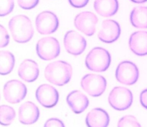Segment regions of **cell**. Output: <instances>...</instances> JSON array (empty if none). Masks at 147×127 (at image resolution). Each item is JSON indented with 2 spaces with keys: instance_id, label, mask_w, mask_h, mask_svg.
Instances as JSON below:
<instances>
[{
  "instance_id": "3957f363",
  "label": "cell",
  "mask_w": 147,
  "mask_h": 127,
  "mask_svg": "<svg viewBox=\"0 0 147 127\" xmlns=\"http://www.w3.org/2000/svg\"><path fill=\"white\" fill-rule=\"evenodd\" d=\"M111 62L109 52L105 48L96 47L92 49L86 58V66L89 70L96 72H105Z\"/></svg>"
},
{
  "instance_id": "ac0fdd59",
  "label": "cell",
  "mask_w": 147,
  "mask_h": 127,
  "mask_svg": "<svg viewBox=\"0 0 147 127\" xmlns=\"http://www.w3.org/2000/svg\"><path fill=\"white\" fill-rule=\"evenodd\" d=\"M110 118L105 110L94 108L87 114L86 124L89 127H106L109 126Z\"/></svg>"
},
{
  "instance_id": "7c38bea8",
  "label": "cell",
  "mask_w": 147,
  "mask_h": 127,
  "mask_svg": "<svg viewBox=\"0 0 147 127\" xmlns=\"http://www.w3.org/2000/svg\"><path fill=\"white\" fill-rule=\"evenodd\" d=\"M36 98L42 106L50 108L57 105L59 93L54 87L47 84L40 85L36 90Z\"/></svg>"
},
{
  "instance_id": "277c9868",
  "label": "cell",
  "mask_w": 147,
  "mask_h": 127,
  "mask_svg": "<svg viewBox=\"0 0 147 127\" xmlns=\"http://www.w3.org/2000/svg\"><path fill=\"white\" fill-rule=\"evenodd\" d=\"M109 102L115 110L125 111L132 105L133 94L128 88L116 87L109 94Z\"/></svg>"
},
{
  "instance_id": "6da1fadb",
  "label": "cell",
  "mask_w": 147,
  "mask_h": 127,
  "mask_svg": "<svg viewBox=\"0 0 147 127\" xmlns=\"http://www.w3.org/2000/svg\"><path fill=\"white\" fill-rule=\"evenodd\" d=\"M9 28L13 39L17 43H27L32 38L34 35L31 20L23 14L13 17L9 22Z\"/></svg>"
},
{
  "instance_id": "d6986e66",
  "label": "cell",
  "mask_w": 147,
  "mask_h": 127,
  "mask_svg": "<svg viewBox=\"0 0 147 127\" xmlns=\"http://www.w3.org/2000/svg\"><path fill=\"white\" fill-rule=\"evenodd\" d=\"M94 9L98 14L103 17H111L119 10V1L118 0H95Z\"/></svg>"
},
{
  "instance_id": "7a4b0ae2",
  "label": "cell",
  "mask_w": 147,
  "mask_h": 127,
  "mask_svg": "<svg viewBox=\"0 0 147 127\" xmlns=\"http://www.w3.org/2000/svg\"><path fill=\"white\" fill-rule=\"evenodd\" d=\"M73 69L70 64L56 61L49 64L45 70V76L48 82L57 86H63L70 82Z\"/></svg>"
},
{
  "instance_id": "9c48e42d",
  "label": "cell",
  "mask_w": 147,
  "mask_h": 127,
  "mask_svg": "<svg viewBox=\"0 0 147 127\" xmlns=\"http://www.w3.org/2000/svg\"><path fill=\"white\" fill-rule=\"evenodd\" d=\"M35 25L38 33L42 35H49L57 30L59 20L57 15L53 12L44 11L37 16Z\"/></svg>"
},
{
  "instance_id": "83f0119b",
  "label": "cell",
  "mask_w": 147,
  "mask_h": 127,
  "mask_svg": "<svg viewBox=\"0 0 147 127\" xmlns=\"http://www.w3.org/2000/svg\"><path fill=\"white\" fill-rule=\"evenodd\" d=\"M70 5L76 8H82L87 5L89 0H68Z\"/></svg>"
},
{
  "instance_id": "4dcf8cb0",
  "label": "cell",
  "mask_w": 147,
  "mask_h": 127,
  "mask_svg": "<svg viewBox=\"0 0 147 127\" xmlns=\"http://www.w3.org/2000/svg\"><path fill=\"white\" fill-rule=\"evenodd\" d=\"M0 98H1V95H0Z\"/></svg>"
},
{
  "instance_id": "5b68a950",
  "label": "cell",
  "mask_w": 147,
  "mask_h": 127,
  "mask_svg": "<svg viewBox=\"0 0 147 127\" xmlns=\"http://www.w3.org/2000/svg\"><path fill=\"white\" fill-rule=\"evenodd\" d=\"M36 51L39 57L42 60H52L60 54V43L55 38H42L37 42Z\"/></svg>"
},
{
  "instance_id": "44dd1931",
  "label": "cell",
  "mask_w": 147,
  "mask_h": 127,
  "mask_svg": "<svg viewBox=\"0 0 147 127\" xmlns=\"http://www.w3.org/2000/svg\"><path fill=\"white\" fill-rule=\"evenodd\" d=\"M15 64L14 56L8 51H0V75H7L13 70Z\"/></svg>"
},
{
  "instance_id": "603a6c76",
  "label": "cell",
  "mask_w": 147,
  "mask_h": 127,
  "mask_svg": "<svg viewBox=\"0 0 147 127\" xmlns=\"http://www.w3.org/2000/svg\"><path fill=\"white\" fill-rule=\"evenodd\" d=\"M14 0H0V17L8 15L14 10Z\"/></svg>"
},
{
  "instance_id": "d4e9b609",
  "label": "cell",
  "mask_w": 147,
  "mask_h": 127,
  "mask_svg": "<svg viewBox=\"0 0 147 127\" xmlns=\"http://www.w3.org/2000/svg\"><path fill=\"white\" fill-rule=\"evenodd\" d=\"M9 43V36L7 29L0 25V48H4L8 46Z\"/></svg>"
},
{
  "instance_id": "484cf974",
  "label": "cell",
  "mask_w": 147,
  "mask_h": 127,
  "mask_svg": "<svg viewBox=\"0 0 147 127\" xmlns=\"http://www.w3.org/2000/svg\"><path fill=\"white\" fill-rule=\"evenodd\" d=\"M40 0H17L18 5L24 10H32L38 4Z\"/></svg>"
},
{
  "instance_id": "5bb4252c",
  "label": "cell",
  "mask_w": 147,
  "mask_h": 127,
  "mask_svg": "<svg viewBox=\"0 0 147 127\" xmlns=\"http://www.w3.org/2000/svg\"><path fill=\"white\" fill-rule=\"evenodd\" d=\"M40 117V110L32 102L27 101L22 104L19 108V120L23 124H32Z\"/></svg>"
},
{
  "instance_id": "f1b7e54d",
  "label": "cell",
  "mask_w": 147,
  "mask_h": 127,
  "mask_svg": "<svg viewBox=\"0 0 147 127\" xmlns=\"http://www.w3.org/2000/svg\"><path fill=\"white\" fill-rule=\"evenodd\" d=\"M140 102L142 106L147 109V89L141 92Z\"/></svg>"
},
{
  "instance_id": "8992f818",
  "label": "cell",
  "mask_w": 147,
  "mask_h": 127,
  "mask_svg": "<svg viewBox=\"0 0 147 127\" xmlns=\"http://www.w3.org/2000/svg\"><path fill=\"white\" fill-rule=\"evenodd\" d=\"M106 79L101 75L88 74L81 79L82 88L92 97L100 96L106 90Z\"/></svg>"
},
{
  "instance_id": "4fadbf2b",
  "label": "cell",
  "mask_w": 147,
  "mask_h": 127,
  "mask_svg": "<svg viewBox=\"0 0 147 127\" xmlns=\"http://www.w3.org/2000/svg\"><path fill=\"white\" fill-rule=\"evenodd\" d=\"M121 35L120 25L113 20H104L98 37L99 40L106 43H111L119 39Z\"/></svg>"
},
{
  "instance_id": "8fae6325",
  "label": "cell",
  "mask_w": 147,
  "mask_h": 127,
  "mask_svg": "<svg viewBox=\"0 0 147 127\" xmlns=\"http://www.w3.org/2000/svg\"><path fill=\"white\" fill-rule=\"evenodd\" d=\"M98 18L91 12H83L76 17L74 20L75 27L88 36L94 35L96 26Z\"/></svg>"
},
{
  "instance_id": "ba28073f",
  "label": "cell",
  "mask_w": 147,
  "mask_h": 127,
  "mask_svg": "<svg viewBox=\"0 0 147 127\" xmlns=\"http://www.w3.org/2000/svg\"><path fill=\"white\" fill-rule=\"evenodd\" d=\"M27 92V89L25 85L17 79L8 81L3 89L4 99L11 104L21 102L26 97Z\"/></svg>"
},
{
  "instance_id": "e0dca14e",
  "label": "cell",
  "mask_w": 147,
  "mask_h": 127,
  "mask_svg": "<svg viewBox=\"0 0 147 127\" xmlns=\"http://www.w3.org/2000/svg\"><path fill=\"white\" fill-rule=\"evenodd\" d=\"M67 104L75 113H81L89 105L88 98L79 90L70 92L66 98Z\"/></svg>"
},
{
  "instance_id": "ffe728a7",
  "label": "cell",
  "mask_w": 147,
  "mask_h": 127,
  "mask_svg": "<svg viewBox=\"0 0 147 127\" xmlns=\"http://www.w3.org/2000/svg\"><path fill=\"white\" fill-rule=\"evenodd\" d=\"M132 25L141 29L147 28V7H137L133 9L130 14Z\"/></svg>"
},
{
  "instance_id": "7402d4cb",
  "label": "cell",
  "mask_w": 147,
  "mask_h": 127,
  "mask_svg": "<svg viewBox=\"0 0 147 127\" xmlns=\"http://www.w3.org/2000/svg\"><path fill=\"white\" fill-rule=\"evenodd\" d=\"M16 116L14 108L7 105L0 106V124L3 126H9L13 122Z\"/></svg>"
},
{
  "instance_id": "30bf717a",
  "label": "cell",
  "mask_w": 147,
  "mask_h": 127,
  "mask_svg": "<svg viewBox=\"0 0 147 127\" xmlns=\"http://www.w3.org/2000/svg\"><path fill=\"white\" fill-rule=\"evenodd\" d=\"M64 46L69 53L78 56L86 50L87 43L85 38L74 30L67 32L64 37Z\"/></svg>"
},
{
  "instance_id": "9a60e30c",
  "label": "cell",
  "mask_w": 147,
  "mask_h": 127,
  "mask_svg": "<svg viewBox=\"0 0 147 127\" xmlns=\"http://www.w3.org/2000/svg\"><path fill=\"white\" fill-rule=\"evenodd\" d=\"M129 48L137 56L147 55V31H136L129 38Z\"/></svg>"
},
{
  "instance_id": "4316f807",
  "label": "cell",
  "mask_w": 147,
  "mask_h": 127,
  "mask_svg": "<svg viewBox=\"0 0 147 127\" xmlns=\"http://www.w3.org/2000/svg\"><path fill=\"white\" fill-rule=\"evenodd\" d=\"M45 126L46 127H63L65 126V124H63V121H60V119L57 118H50V119L47 120L46 123L45 124Z\"/></svg>"
},
{
  "instance_id": "cb8c5ba5",
  "label": "cell",
  "mask_w": 147,
  "mask_h": 127,
  "mask_svg": "<svg viewBox=\"0 0 147 127\" xmlns=\"http://www.w3.org/2000/svg\"><path fill=\"white\" fill-rule=\"evenodd\" d=\"M119 127L126 126H141V124L137 121L136 118L133 115H126L119 120L118 123Z\"/></svg>"
},
{
  "instance_id": "f546056e",
  "label": "cell",
  "mask_w": 147,
  "mask_h": 127,
  "mask_svg": "<svg viewBox=\"0 0 147 127\" xmlns=\"http://www.w3.org/2000/svg\"><path fill=\"white\" fill-rule=\"evenodd\" d=\"M131 1L134 3H137V4H142V3L146 2L147 0H131Z\"/></svg>"
},
{
  "instance_id": "2e32d148",
  "label": "cell",
  "mask_w": 147,
  "mask_h": 127,
  "mask_svg": "<svg viewBox=\"0 0 147 127\" xmlns=\"http://www.w3.org/2000/svg\"><path fill=\"white\" fill-rule=\"evenodd\" d=\"M40 70L37 64L32 59L23 61L18 69V75L27 82H34L38 78Z\"/></svg>"
},
{
  "instance_id": "52a82bcc",
  "label": "cell",
  "mask_w": 147,
  "mask_h": 127,
  "mask_svg": "<svg viewBox=\"0 0 147 127\" xmlns=\"http://www.w3.org/2000/svg\"><path fill=\"white\" fill-rule=\"evenodd\" d=\"M139 76V69L135 64L129 61L121 62L116 69V79L123 85H134L137 82Z\"/></svg>"
}]
</instances>
